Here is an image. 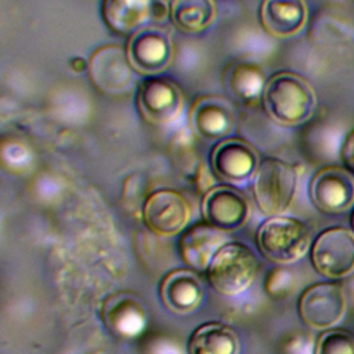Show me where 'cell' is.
I'll list each match as a JSON object with an SVG mask.
<instances>
[{
    "label": "cell",
    "mask_w": 354,
    "mask_h": 354,
    "mask_svg": "<svg viewBox=\"0 0 354 354\" xmlns=\"http://www.w3.org/2000/svg\"><path fill=\"white\" fill-rule=\"evenodd\" d=\"M169 14V8L165 6L163 1L155 0V6H153V18L155 19H162L163 17H166Z\"/></svg>",
    "instance_id": "4316f807"
},
{
    "label": "cell",
    "mask_w": 354,
    "mask_h": 354,
    "mask_svg": "<svg viewBox=\"0 0 354 354\" xmlns=\"http://www.w3.org/2000/svg\"><path fill=\"white\" fill-rule=\"evenodd\" d=\"M339 156L343 166L354 174V129L344 134L340 144Z\"/></svg>",
    "instance_id": "d4e9b609"
},
{
    "label": "cell",
    "mask_w": 354,
    "mask_h": 354,
    "mask_svg": "<svg viewBox=\"0 0 354 354\" xmlns=\"http://www.w3.org/2000/svg\"><path fill=\"white\" fill-rule=\"evenodd\" d=\"M155 0H101V18L120 36H131L153 18Z\"/></svg>",
    "instance_id": "e0dca14e"
},
{
    "label": "cell",
    "mask_w": 354,
    "mask_h": 354,
    "mask_svg": "<svg viewBox=\"0 0 354 354\" xmlns=\"http://www.w3.org/2000/svg\"><path fill=\"white\" fill-rule=\"evenodd\" d=\"M202 213L207 223L223 232L242 227L249 216L246 198L232 187L218 185L209 189L202 202Z\"/></svg>",
    "instance_id": "4fadbf2b"
},
{
    "label": "cell",
    "mask_w": 354,
    "mask_h": 354,
    "mask_svg": "<svg viewBox=\"0 0 354 354\" xmlns=\"http://www.w3.org/2000/svg\"><path fill=\"white\" fill-rule=\"evenodd\" d=\"M351 225H353V230H354V210H353V214H351Z\"/></svg>",
    "instance_id": "83f0119b"
},
{
    "label": "cell",
    "mask_w": 354,
    "mask_h": 354,
    "mask_svg": "<svg viewBox=\"0 0 354 354\" xmlns=\"http://www.w3.org/2000/svg\"><path fill=\"white\" fill-rule=\"evenodd\" d=\"M69 66H71V69L75 71V72H83V71H87L88 61H86V59L82 58V57H73V58H71V61H69Z\"/></svg>",
    "instance_id": "484cf974"
},
{
    "label": "cell",
    "mask_w": 354,
    "mask_h": 354,
    "mask_svg": "<svg viewBox=\"0 0 354 354\" xmlns=\"http://www.w3.org/2000/svg\"><path fill=\"white\" fill-rule=\"evenodd\" d=\"M261 104L267 116L281 126H297L311 118L317 97L311 84L300 75L281 71L264 84Z\"/></svg>",
    "instance_id": "6da1fadb"
},
{
    "label": "cell",
    "mask_w": 354,
    "mask_h": 354,
    "mask_svg": "<svg viewBox=\"0 0 354 354\" xmlns=\"http://www.w3.org/2000/svg\"><path fill=\"white\" fill-rule=\"evenodd\" d=\"M87 73L93 86L105 94L126 93L136 82V71L126 48L116 44L95 48L88 58Z\"/></svg>",
    "instance_id": "ba28073f"
},
{
    "label": "cell",
    "mask_w": 354,
    "mask_h": 354,
    "mask_svg": "<svg viewBox=\"0 0 354 354\" xmlns=\"http://www.w3.org/2000/svg\"><path fill=\"white\" fill-rule=\"evenodd\" d=\"M187 199L173 189H158L144 203L142 217L147 228L160 236H171L180 232L189 220Z\"/></svg>",
    "instance_id": "8fae6325"
},
{
    "label": "cell",
    "mask_w": 354,
    "mask_h": 354,
    "mask_svg": "<svg viewBox=\"0 0 354 354\" xmlns=\"http://www.w3.org/2000/svg\"><path fill=\"white\" fill-rule=\"evenodd\" d=\"M299 173L296 167L278 158H264L256 170L253 194L257 207L267 216L285 213L296 195Z\"/></svg>",
    "instance_id": "7a4b0ae2"
},
{
    "label": "cell",
    "mask_w": 354,
    "mask_h": 354,
    "mask_svg": "<svg viewBox=\"0 0 354 354\" xmlns=\"http://www.w3.org/2000/svg\"><path fill=\"white\" fill-rule=\"evenodd\" d=\"M214 0H170L169 17L183 33L206 30L216 18Z\"/></svg>",
    "instance_id": "ffe728a7"
},
{
    "label": "cell",
    "mask_w": 354,
    "mask_h": 354,
    "mask_svg": "<svg viewBox=\"0 0 354 354\" xmlns=\"http://www.w3.org/2000/svg\"><path fill=\"white\" fill-rule=\"evenodd\" d=\"M314 270L329 279H340L354 271V232L329 227L318 234L310 249Z\"/></svg>",
    "instance_id": "5b68a950"
},
{
    "label": "cell",
    "mask_w": 354,
    "mask_h": 354,
    "mask_svg": "<svg viewBox=\"0 0 354 354\" xmlns=\"http://www.w3.org/2000/svg\"><path fill=\"white\" fill-rule=\"evenodd\" d=\"M313 354H354V336L344 329H325L318 336Z\"/></svg>",
    "instance_id": "603a6c76"
},
{
    "label": "cell",
    "mask_w": 354,
    "mask_h": 354,
    "mask_svg": "<svg viewBox=\"0 0 354 354\" xmlns=\"http://www.w3.org/2000/svg\"><path fill=\"white\" fill-rule=\"evenodd\" d=\"M224 87L228 94L241 102H253L261 98L266 79L259 66L234 64L224 72Z\"/></svg>",
    "instance_id": "7402d4cb"
},
{
    "label": "cell",
    "mask_w": 354,
    "mask_h": 354,
    "mask_svg": "<svg viewBox=\"0 0 354 354\" xmlns=\"http://www.w3.org/2000/svg\"><path fill=\"white\" fill-rule=\"evenodd\" d=\"M311 235L308 227L299 218L271 216L257 231L260 252L272 263L286 266L301 259L308 250Z\"/></svg>",
    "instance_id": "3957f363"
},
{
    "label": "cell",
    "mask_w": 354,
    "mask_h": 354,
    "mask_svg": "<svg viewBox=\"0 0 354 354\" xmlns=\"http://www.w3.org/2000/svg\"><path fill=\"white\" fill-rule=\"evenodd\" d=\"M140 116L153 126H170L184 111V97L180 87L166 77L144 79L136 93Z\"/></svg>",
    "instance_id": "8992f818"
},
{
    "label": "cell",
    "mask_w": 354,
    "mask_h": 354,
    "mask_svg": "<svg viewBox=\"0 0 354 354\" xmlns=\"http://www.w3.org/2000/svg\"><path fill=\"white\" fill-rule=\"evenodd\" d=\"M257 166V152L248 141L238 137L218 141L210 153L213 173L227 183L248 181L256 174Z\"/></svg>",
    "instance_id": "7c38bea8"
},
{
    "label": "cell",
    "mask_w": 354,
    "mask_h": 354,
    "mask_svg": "<svg viewBox=\"0 0 354 354\" xmlns=\"http://www.w3.org/2000/svg\"><path fill=\"white\" fill-rule=\"evenodd\" d=\"M191 127L205 138L227 137L235 126L232 104L221 97L203 95L194 101L188 112Z\"/></svg>",
    "instance_id": "5bb4252c"
},
{
    "label": "cell",
    "mask_w": 354,
    "mask_h": 354,
    "mask_svg": "<svg viewBox=\"0 0 354 354\" xmlns=\"http://www.w3.org/2000/svg\"><path fill=\"white\" fill-rule=\"evenodd\" d=\"M126 53L137 73L152 76L169 68L173 44L165 29L144 26L129 37Z\"/></svg>",
    "instance_id": "30bf717a"
},
{
    "label": "cell",
    "mask_w": 354,
    "mask_h": 354,
    "mask_svg": "<svg viewBox=\"0 0 354 354\" xmlns=\"http://www.w3.org/2000/svg\"><path fill=\"white\" fill-rule=\"evenodd\" d=\"M297 285V277L293 270L279 266L275 267L267 277L264 282V289L268 296L274 299H285L290 296Z\"/></svg>",
    "instance_id": "cb8c5ba5"
},
{
    "label": "cell",
    "mask_w": 354,
    "mask_h": 354,
    "mask_svg": "<svg viewBox=\"0 0 354 354\" xmlns=\"http://www.w3.org/2000/svg\"><path fill=\"white\" fill-rule=\"evenodd\" d=\"M159 293L169 310L185 314L199 306L203 290L199 278L192 271L176 270L163 278Z\"/></svg>",
    "instance_id": "ac0fdd59"
},
{
    "label": "cell",
    "mask_w": 354,
    "mask_h": 354,
    "mask_svg": "<svg viewBox=\"0 0 354 354\" xmlns=\"http://www.w3.org/2000/svg\"><path fill=\"white\" fill-rule=\"evenodd\" d=\"M308 196L321 213L342 214L354 205V176L342 166H324L313 174Z\"/></svg>",
    "instance_id": "9c48e42d"
},
{
    "label": "cell",
    "mask_w": 354,
    "mask_h": 354,
    "mask_svg": "<svg viewBox=\"0 0 354 354\" xmlns=\"http://www.w3.org/2000/svg\"><path fill=\"white\" fill-rule=\"evenodd\" d=\"M257 272L253 252L241 242L223 245L207 267L212 288L223 296H235L246 290Z\"/></svg>",
    "instance_id": "277c9868"
},
{
    "label": "cell",
    "mask_w": 354,
    "mask_h": 354,
    "mask_svg": "<svg viewBox=\"0 0 354 354\" xmlns=\"http://www.w3.org/2000/svg\"><path fill=\"white\" fill-rule=\"evenodd\" d=\"M109 330L120 336H134L145 326V311L141 303L129 293H118L106 299L101 311Z\"/></svg>",
    "instance_id": "d6986e66"
},
{
    "label": "cell",
    "mask_w": 354,
    "mask_h": 354,
    "mask_svg": "<svg viewBox=\"0 0 354 354\" xmlns=\"http://www.w3.org/2000/svg\"><path fill=\"white\" fill-rule=\"evenodd\" d=\"M189 354H236L238 337L234 329L220 322L196 328L188 342Z\"/></svg>",
    "instance_id": "44dd1931"
},
{
    "label": "cell",
    "mask_w": 354,
    "mask_h": 354,
    "mask_svg": "<svg viewBox=\"0 0 354 354\" xmlns=\"http://www.w3.org/2000/svg\"><path fill=\"white\" fill-rule=\"evenodd\" d=\"M347 308V297L337 282H318L304 289L300 295L297 310L301 321L318 330L330 329L343 317Z\"/></svg>",
    "instance_id": "52a82bcc"
},
{
    "label": "cell",
    "mask_w": 354,
    "mask_h": 354,
    "mask_svg": "<svg viewBox=\"0 0 354 354\" xmlns=\"http://www.w3.org/2000/svg\"><path fill=\"white\" fill-rule=\"evenodd\" d=\"M261 28L272 37L286 39L297 35L307 21L304 0H261L259 7Z\"/></svg>",
    "instance_id": "9a60e30c"
},
{
    "label": "cell",
    "mask_w": 354,
    "mask_h": 354,
    "mask_svg": "<svg viewBox=\"0 0 354 354\" xmlns=\"http://www.w3.org/2000/svg\"><path fill=\"white\" fill-rule=\"evenodd\" d=\"M223 243V231L205 220L192 224L181 234L178 239V252L187 266L195 270H205L209 267Z\"/></svg>",
    "instance_id": "2e32d148"
}]
</instances>
